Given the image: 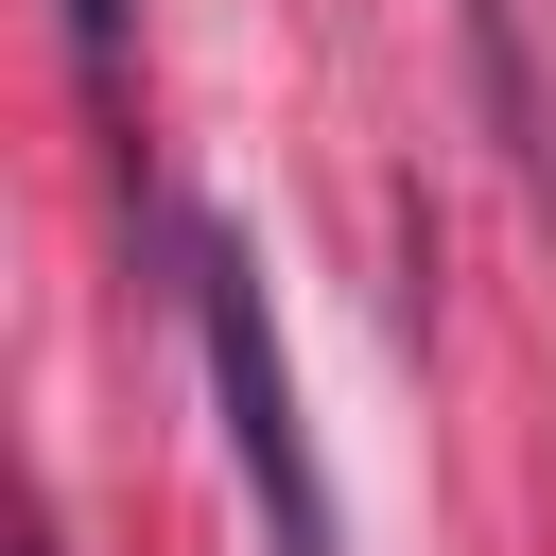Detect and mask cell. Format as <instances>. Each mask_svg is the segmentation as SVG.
I'll return each mask as SVG.
<instances>
[{
	"instance_id": "1",
	"label": "cell",
	"mask_w": 556,
	"mask_h": 556,
	"mask_svg": "<svg viewBox=\"0 0 556 556\" xmlns=\"http://www.w3.org/2000/svg\"><path fill=\"white\" fill-rule=\"evenodd\" d=\"M191 330H208V400H226V452H243V504L278 556H348L330 539V469H313V417H295V365H278V295L226 226H191Z\"/></svg>"
},
{
	"instance_id": "2",
	"label": "cell",
	"mask_w": 556,
	"mask_h": 556,
	"mask_svg": "<svg viewBox=\"0 0 556 556\" xmlns=\"http://www.w3.org/2000/svg\"><path fill=\"white\" fill-rule=\"evenodd\" d=\"M70 52H87V87H122V0H70Z\"/></svg>"
}]
</instances>
